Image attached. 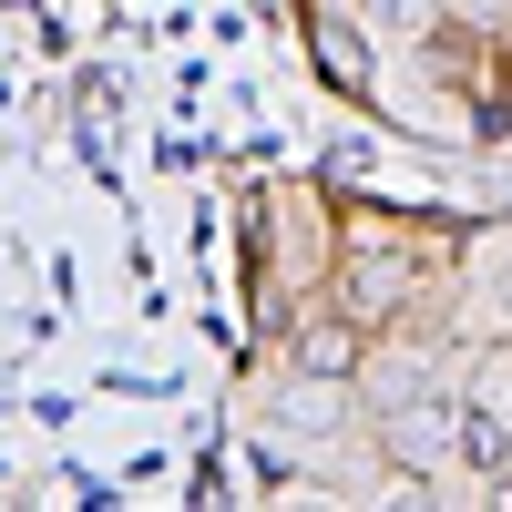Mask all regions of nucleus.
Masks as SVG:
<instances>
[{"label":"nucleus","mask_w":512,"mask_h":512,"mask_svg":"<svg viewBox=\"0 0 512 512\" xmlns=\"http://www.w3.org/2000/svg\"><path fill=\"white\" fill-rule=\"evenodd\" d=\"M379 11H390V21H420V11H431V0H379Z\"/></svg>","instance_id":"obj_2"},{"label":"nucleus","mask_w":512,"mask_h":512,"mask_svg":"<svg viewBox=\"0 0 512 512\" xmlns=\"http://www.w3.org/2000/svg\"><path fill=\"white\" fill-rule=\"evenodd\" d=\"M318 62H328V82H369V52H359V31H328V41H318Z\"/></svg>","instance_id":"obj_1"}]
</instances>
